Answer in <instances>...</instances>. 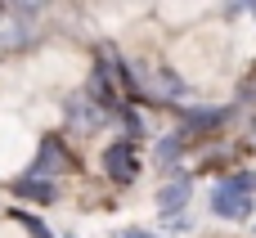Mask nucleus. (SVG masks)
I'll return each mask as SVG.
<instances>
[{"label":"nucleus","mask_w":256,"mask_h":238,"mask_svg":"<svg viewBox=\"0 0 256 238\" xmlns=\"http://www.w3.org/2000/svg\"><path fill=\"white\" fill-rule=\"evenodd\" d=\"M14 189H18V198H32V202H54V184H50V180H40V176H22Z\"/></svg>","instance_id":"obj_6"},{"label":"nucleus","mask_w":256,"mask_h":238,"mask_svg":"<svg viewBox=\"0 0 256 238\" xmlns=\"http://www.w3.org/2000/svg\"><path fill=\"white\" fill-rule=\"evenodd\" d=\"M112 238H162V234H153V230H140V225H126V230H117Z\"/></svg>","instance_id":"obj_12"},{"label":"nucleus","mask_w":256,"mask_h":238,"mask_svg":"<svg viewBox=\"0 0 256 238\" xmlns=\"http://www.w3.org/2000/svg\"><path fill=\"white\" fill-rule=\"evenodd\" d=\"M104 171H108V180H112V184H135V176H140L135 144H130V140L108 144V148H104Z\"/></svg>","instance_id":"obj_1"},{"label":"nucleus","mask_w":256,"mask_h":238,"mask_svg":"<svg viewBox=\"0 0 256 238\" xmlns=\"http://www.w3.org/2000/svg\"><path fill=\"white\" fill-rule=\"evenodd\" d=\"M63 166H68V158H63V148H58V140H45V144H40V158H36V166H32V176L63 171Z\"/></svg>","instance_id":"obj_5"},{"label":"nucleus","mask_w":256,"mask_h":238,"mask_svg":"<svg viewBox=\"0 0 256 238\" xmlns=\"http://www.w3.org/2000/svg\"><path fill=\"white\" fill-rule=\"evenodd\" d=\"M158 158H162V162H176V158H180V135H166V140L158 144Z\"/></svg>","instance_id":"obj_10"},{"label":"nucleus","mask_w":256,"mask_h":238,"mask_svg":"<svg viewBox=\"0 0 256 238\" xmlns=\"http://www.w3.org/2000/svg\"><path fill=\"white\" fill-rule=\"evenodd\" d=\"M18 220H22V230H32V238H50V230H45L36 216H18Z\"/></svg>","instance_id":"obj_13"},{"label":"nucleus","mask_w":256,"mask_h":238,"mask_svg":"<svg viewBox=\"0 0 256 238\" xmlns=\"http://www.w3.org/2000/svg\"><path fill=\"white\" fill-rule=\"evenodd\" d=\"M230 184L243 189V194H252V189H256V171H238V176H230Z\"/></svg>","instance_id":"obj_11"},{"label":"nucleus","mask_w":256,"mask_h":238,"mask_svg":"<svg viewBox=\"0 0 256 238\" xmlns=\"http://www.w3.org/2000/svg\"><path fill=\"white\" fill-rule=\"evenodd\" d=\"M162 220H166V230H171V234H184V230H194V216H189V212H166Z\"/></svg>","instance_id":"obj_9"},{"label":"nucleus","mask_w":256,"mask_h":238,"mask_svg":"<svg viewBox=\"0 0 256 238\" xmlns=\"http://www.w3.org/2000/svg\"><path fill=\"white\" fill-rule=\"evenodd\" d=\"M158 90H162L166 99H180V94H184V81H180L176 72H158Z\"/></svg>","instance_id":"obj_8"},{"label":"nucleus","mask_w":256,"mask_h":238,"mask_svg":"<svg viewBox=\"0 0 256 238\" xmlns=\"http://www.w3.org/2000/svg\"><path fill=\"white\" fill-rule=\"evenodd\" d=\"M230 122V108H189L184 112V130H216Z\"/></svg>","instance_id":"obj_4"},{"label":"nucleus","mask_w":256,"mask_h":238,"mask_svg":"<svg viewBox=\"0 0 256 238\" xmlns=\"http://www.w3.org/2000/svg\"><path fill=\"white\" fill-rule=\"evenodd\" d=\"M189 194H194V184H189V180H176V184H166V189L158 194V207H162V212H180V207L189 202Z\"/></svg>","instance_id":"obj_7"},{"label":"nucleus","mask_w":256,"mask_h":238,"mask_svg":"<svg viewBox=\"0 0 256 238\" xmlns=\"http://www.w3.org/2000/svg\"><path fill=\"white\" fill-rule=\"evenodd\" d=\"M252 194H243V189H234L230 180H220L216 184V194H212V212L220 216V220H248L252 216Z\"/></svg>","instance_id":"obj_2"},{"label":"nucleus","mask_w":256,"mask_h":238,"mask_svg":"<svg viewBox=\"0 0 256 238\" xmlns=\"http://www.w3.org/2000/svg\"><path fill=\"white\" fill-rule=\"evenodd\" d=\"M252 14H256V0H252Z\"/></svg>","instance_id":"obj_15"},{"label":"nucleus","mask_w":256,"mask_h":238,"mask_svg":"<svg viewBox=\"0 0 256 238\" xmlns=\"http://www.w3.org/2000/svg\"><path fill=\"white\" fill-rule=\"evenodd\" d=\"M68 122H72L76 130H94V126L108 122V112H104L99 104H90V99H72V104H68Z\"/></svg>","instance_id":"obj_3"},{"label":"nucleus","mask_w":256,"mask_h":238,"mask_svg":"<svg viewBox=\"0 0 256 238\" xmlns=\"http://www.w3.org/2000/svg\"><path fill=\"white\" fill-rule=\"evenodd\" d=\"M36 4H45V0H18V9H36Z\"/></svg>","instance_id":"obj_14"}]
</instances>
